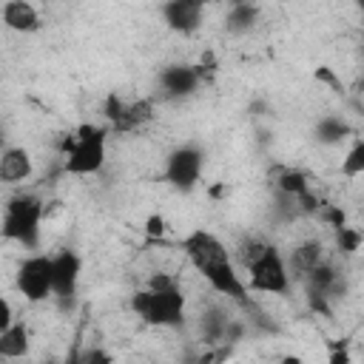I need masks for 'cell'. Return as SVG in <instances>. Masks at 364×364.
I'll return each instance as SVG.
<instances>
[{
  "instance_id": "6da1fadb",
  "label": "cell",
  "mask_w": 364,
  "mask_h": 364,
  "mask_svg": "<svg viewBox=\"0 0 364 364\" xmlns=\"http://www.w3.org/2000/svg\"><path fill=\"white\" fill-rule=\"evenodd\" d=\"M179 250L213 293L225 296L228 301H236L239 307H250V293L233 262V250H228V245L216 233L193 228L179 239Z\"/></svg>"
},
{
  "instance_id": "ba28073f",
  "label": "cell",
  "mask_w": 364,
  "mask_h": 364,
  "mask_svg": "<svg viewBox=\"0 0 364 364\" xmlns=\"http://www.w3.org/2000/svg\"><path fill=\"white\" fill-rule=\"evenodd\" d=\"M80 276H82V259L77 250L63 247L60 253L51 256V299H57L60 304H71L80 287Z\"/></svg>"
},
{
  "instance_id": "9a60e30c",
  "label": "cell",
  "mask_w": 364,
  "mask_h": 364,
  "mask_svg": "<svg viewBox=\"0 0 364 364\" xmlns=\"http://www.w3.org/2000/svg\"><path fill=\"white\" fill-rule=\"evenodd\" d=\"M154 117H156V102H154L151 97L131 100V102H125L122 117H119V122H117L114 131H139V128L148 125Z\"/></svg>"
},
{
  "instance_id": "5b68a950",
  "label": "cell",
  "mask_w": 364,
  "mask_h": 364,
  "mask_svg": "<svg viewBox=\"0 0 364 364\" xmlns=\"http://www.w3.org/2000/svg\"><path fill=\"white\" fill-rule=\"evenodd\" d=\"M245 273H247V279H245L247 293H267V296H287L290 293L293 279L287 273L284 253L270 242H264V247L245 267Z\"/></svg>"
},
{
  "instance_id": "3957f363",
  "label": "cell",
  "mask_w": 364,
  "mask_h": 364,
  "mask_svg": "<svg viewBox=\"0 0 364 364\" xmlns=\"http://www.w3.org/2000/svg\"><path fill=\"white\" fill-rule=\"evenodd\" d=\"M43 216H46L43 196L31 193V191H17L3 205L0 236L26 250H37L40 239H43Z\"/></svg>"
},
{
  "instance_id": "d4e9b609",
  "label": "cell",
  "mask_w": 364,
  "mask_h": 364,
  "mask_svg": "<svg viewBox=\"0 0 364 364\" xmlns=\"http://www.w3.org/2000/svg\"><path fill=\"white\" fill-rule=\"evenodd\" d=\"M6 148H9V145H6V128L0 125V151H6Z\"/></svg>"
},
{
  "instance_id": "5bb4252c",
  "label": "cell",
  "mask_w": 364,
  "mask_h": 364,
  "mask_svg": "<svg viewBox=\"0 0 364 364\" xmlns=\"http://www.w3.org/2000/svg\"><path fill=\"white\" fill-rule=\"evenodd\" d=\"M28 350H31V336H28V327L23 321H14L11 327H6L0 333V358L3 361L26 358Z\"/></svg>"
},
{
  "instance_id": "9c48e42d",
  "label": "cell",
  "mask_w": 364,
  "mask_h": 364,
  "mask_svg": "<svg viewBox=\"0 0 364 364\" xmlns=\"http://www.w3.org/2000/svg\"><path fill=\"white\" fill-rule=\"evenodd\" d=\"M156 85H159L162 100H188V97H193L202 88V77H199V68L196 65H191V63H173V65H165L159 71Z\"/></svg>"
},
{
  "instance_id": "484cf974",
  "label": "cell",
  "mask_w": 364,
  "mask_h": 364,
  "mask_svg": "<svg viewBox=\"0 0 364 364\" xmlns=\"http://www.w3.org/2000/svg\"><path fill=\"white\" fill-rule=\"evenodd\" d=\"M284 364H301V361H299V358H290V355H287V358H284Z\"/></svg>"
},
{
  "instance_id": "e0dca14e",
  "label": "cell",
  "mask_w": 364,
  "mask_h": 364,
  "mask_svg": "<svg viewBox=\"0 0 364 364\" xmlns=\"http://www.w3.org/2000/svg\"><path fill=\"white\" fill-rule=\"evenodd\" d=\"M347 136H353V128L344 117H321L318 125H316V139L321 145H341Z\"/></svg>"
},
{
  "instance_id": "7c38bea8",
  "label": "cell",
  "mask_w": 364,
  "mask_h": 364,
  "mask_svg": "<svg viewBox=\"0 0 364 364\" xmlns=\"http://www.w3.org/2000/svg\"><path fill=\"white\" fill-rule=\"evenodd\" d=\"M0 20L14 34H34L43 28V17L34 3L28 0H9L0 6Z\"/></svg>"
},
{
  "instance_id": "277c9868",
  "label": "cell",
  "mask_w": 364,
  "mask_h": 364,
  "mask_svg": "<svg viewBox=\"0 0 364 364\" xmlns=\"http://www.w3.org/2000/svg\"><path fill=\"white\" fill-rule=\"evenodd\" d=\"M131 310L148 327H179L185 321V293L179 284L165 290H136L131 296Z\"/></svg>"
},
{
  "instance_id": "8992f818",
  "label": "cell",
  "mask_w": 364,
  "mask_h": 364,
  "mask_svg": "<svg viewBox=\"0 0 364 364\" xmlns=\"http://www.w3.org/2000/svg\"><path fill=\"white\" fill-rule=\"evenodd\" d=\"M202 171H205V154L199 145L193 142H185V145H176L168 156H165V165H162V182L171 185L173 191H193L202 179Z\"/></svg>"
},
{
  "instance_id": "7a4b0ae2",
  "label": "cell",
  "mask_w": 364,
  "mask_h": 364,
  "mask_svg": "<svg viewBox=\"0 0 364 364\" xmlns=\"http://www.w3.org/2000/svg\"><path fill=\"white\" fill-rule=\"evenodd\" d=\"M108 125L80 122L71 134L63 136V171L71 176H94L105 168L108 159Z\"/></svg>"
},
{
  "instance_id": "d6986e66",
  "label": "cell",
  "mask_w": 364,
  "mask_h": 364,
  "mask_svg": "<svg viewBox=\"0 0 364 364\" xmlns=\"http://www.w3.org/2000/svg\"><path fill=\"white\" fill-rule=\"evenodd\" d=\"M364 173V139L353 136V145L347 148L344 159H341V176L344 179H358Z\"/></svg>"
},
{
  "instance_id": "7402d4cb",
  "label": "cell",
  "mask_w": 364,
  "mask_h": 364,
  "mask_svg": "<svg viewBox=\"0 0 364 364\" xmlns=\"http://www.w3.org/2000/svg\"><path fill=\"white\" fill-rule=\"evenodd\" d=\"M145 233H148V239H159L165 233V216L162 213H151L145 219Z\"/></svg>"
},
{
  "instance_id": "2e32d148",
  "label": "cell",
  "mask_w": 364,
  "mask_h": 364,
  "mask_svg": "<svg viewBox=\"0 0 364 364\" xmlns=\"http://www.w3.org/2000/svg\"><path fill=\"white\" fill-rule=\"evenodd\" d=\"M259 23V6L256 3H233L225 14V31L228 34H247Z\"/></svg>"
},
{
  "instance_id": "4fadbf2b",
  "label": "cell",
  "mask_w": 364,
  "mask_h": 364,
  "mask_svg": "<svg viewBox=\"0 0 364 364\" xmlns=\"http://www.w3.org/2000/svg\"><path fill=\"white\" fill-rule=\"evenodd\" d=\"M284 262H287L290 279H293V276L307 279V273L324 262V245H321L318 239H304V242H299V245L290 250V256H284Z\"/></svg>"
},
{
  "instance_id": "ffe728a7",
  "label": "cell",
  "mask_w": 364,
  "mask_h": 364,
  "mask_svg": "<svg viewBox=\"0 0 364 364\" xmlns=\"http://www.w3.org/2000/svg\"><path fill=\"white\" fill-rule=\"evenodd\" d=\"M361 230L358 228H353V225H341V228H336V247H338V253L341 256H355L358 250H361Z\"/></svg>"
},
{
  "instance_id": "ac0fdd59",
  "label": "cell",
  "mask_w": 364,
  "mask_h": 364,
  "mask_svg": "<svg viewBox=\"0 0 364 364\" xmlns=\"http://www.w3.org/2000/svg\"><path fill=\"white\" fill-rule=\"evenodd\" d=\"M276 191H279V196L299 199L301 193L310 191V179H307V173L299 171V168H282V171L276 173Z\"/></svg>"
},
{
  "instance_id": "cb8c5ba5",
  "label": "cell",
  "mask_w": 364,
  "mask_h": 364,
  "mask_svg": "<svg viewBox=\"0 0 364 364\" xmlns=\"http://www.w3.org/2000/svg\"><path fill=\"white\" fill-rule=\"evenodd\" d=\"M324 364H353V358H350V350L344 347V344H336V347H330V355H327V361Z\"/></svg>"
},
{
  "instance_id": "52a82bcc",
  "label": "cell",
  "mask_w": 364,
  "mask_h": 364,
  "mask_svg": "<svg viewBox=\"0 0 364 364\" xmlns=\"http://www.w3.org/2000/svg\"><path fill=\"white\" fill-rule=\"evenodd\" d=\"M17 293L28 304H40L51 299V256L48 253H28L14 273Z\"/></svg>"
},
{
  "instance_id": "4316f807",
  "label": "cell",
  "mask_w": 364,
  "mask_h": 364,
  "mask_svg": "<svg viewBox=\"0 0 364 364\" xmlns=\"http://www.w3.org/2000/svg\"><path fill=\"white\" fill-rule=\"evenodd\" d=\"M43 364H54V361H43Z\"/></svg>"
},
{
  "instance_id": "603a6c76",
  "label": "cell",
  "mask_w": 364,
  "mask_h": 364,
  "mask_svg": "<svg viewBox=\"0 0 364 364\" xmlns=\"http://www.w3.org/2000/svg\"><path fill=\"white\" fill-rule=\"evenodd\" d=\"M17 318H14V307H11V301L0 293V333L6 330V327H11Z\"/></svg>"
},
{
  "instance_id": "8fae6325",
  "label": "cell",
  "mask_w": 364,
  "mask_h": 364,
  "mask_svg": "<svg viewBox=\"0 0 364 364\" xmlns=\"http://www.w3.org/2000/svg\"><path fill=\"white\" fill-rule=\"evenodd\" d=\"M31 176H34V159H31L28 148L9 145L6 151H0V185L17 188V185L28 182Z\"/></svg>"
},
{
  "instance_id": "30bf717a",
  "label": "cell",
  "mask_w": 364,
  "mask_h": 364,
  "mask_svg": "<svg viewBox=\"0 0 364 364\" xmlns=\"http://www.w3.org/2000/svg\"><path fill=\"white\" fill-rule=\"evenodd\" d=\"M159 14H162L165 26L173 34L191 37L205 23V3H199V0H168V3L159 6Z\"/></svg>"
},
{
  "instance_id": "44dd1931",
  "label": "cell",
  "mask_w": 364,
  "mask_h": 364,
  "mask_svg": "<svg viewBox=\"0 0 364 364\" xmlns=\"http://www.w3.org/2000/svg\"><path fill=\"white\" fill-rule=\"evenodd\" d=\"M80 364H114V355L102 347H88L80 353Z\"/></svg>"
}]
</instances>
